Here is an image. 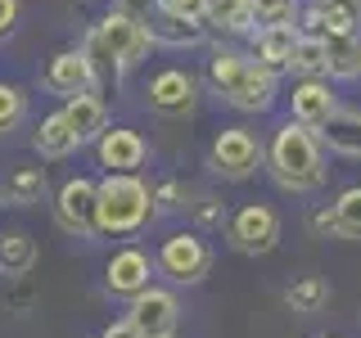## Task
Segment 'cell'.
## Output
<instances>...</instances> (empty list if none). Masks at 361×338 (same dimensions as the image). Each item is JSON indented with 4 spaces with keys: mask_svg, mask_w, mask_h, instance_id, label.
<instances>
[{
    "mask_svg": "<svg viewBox=\"0 0 361 338\" xmlns=\"http://www.w3.org/2000/svg\"><path fill=\"white\" fill-rule=\"evenodd\" d=\"M99 338H145V330L131 320V315H122V320H113V325H109V330L99 334Z\"/></svg>",
    "mask_w": 361,
    "mask_h": 338,
    "instance_id": "836d02e7",
    "label": "cell"
},
{
    "mask_svg": "<svg viewBox=\"0 0 361 338\" xmlns=\"http://www.w3.org/2000/svg\"><path fill=\"white\" fill-rule=\"evenodd\" d=\"M244 63H248V54H240V50H212V59H208V86L217 90V95H226V90L235 86V77L244 73Z\"/></svg>",
    "mask_w": 361,
    "mask_h": 338,
    "instance_id": "484cf974",
    "label": "cell"
},
{
    "mask_svg": "<svg viewBox=\"0 0 361 338\" xmlns=\"http://www.w3.org/2000/svg\"><path fill=\"white\" fill-rule=\"evenodd\" d=\"M298 0H253L257 27H276V23H298Z\"/></svg>",
    "mask_w": 361,
    "mask_h": 338,
    "instance_id": "f546056e",
    "label": "cell"
},
{
    "mask_svg": "<svg viewBox=\"0 0 361 338\" xmlns=\"http://www.w3.org/2000/svg\"><path fill=\"white\" fill-rule=\"evenodd\" d=\"M267 172L280 189H289V194H316V189L330 180L321 131H312L307 122L289 118L267 144Z\"/></svg>",
    "mask_w": 361,
    "mask_h": 338,
    "instance_id": "6da1fadb",
    "label": "cell"
},
{
    "mask_svg": "<svg viewBox=\"0 0 361 338\" xmlns=\"http://www.w3.org/2000/svg\"><path fill=\"white\" fill-rule=\"evenodd\" d=\"M0 208H5V189H0Z\"/></svg>",
    "mask_w": 361,
    "mask_h": 338,
    "instance_id": "74e56055",
    "label": "cell"
},
{
    "mask_svg": "<svg viewBox=\"0 0 361 338\" xmlns=\"http://www.w3.org/2000/svg\"><path fill=\"white\" fill-rule=\"evenodd\" d=\"M208 5L212 0H158V9H167L176 18H190V23H208Z\"/></svg>",
    "mask_w": 361,
    "mask_h": 338,
    "instance_id": "1f68e13d",
    "label": "cell"
},
{
    "mask_svg": "<svg viewBox=\"0 0 361 338\" xmlns=\"http://www.w3.org/2000/svg\"><path fill=\"white\" fill-rule=\"evenodd\" d=\"M95 63H90V54L86 50H59L50 63H45V73H41V86L45 90H54V95H82V90L95 86Z\"/></svg>",
    "mask_w": 361,
    "mask_h": 338,
    "instance_id": "8fae6325",
    "label": "cell"
},
{
    "mask_svg": "<svg viewBox=\"0 0 361 338\" xmlns=\"http://www.w3.org/2000/svg\"><path fill=\"white\" fill-rule=\"evenodd\" d=\"M77 131L68 127V118H63V108L59 113H50V118H41V127L32 131V149H37L41 158H68L77 149Z\"/></svg>",
    "mask_w": 361,
    "mask_h": 338,
    "instance_id": "ac0fdd59",
    "label": "cell"
},
{
    "mask_svg": "<svg viewBox=\"0 0 361 338\" xmlns=\"http://www.w3.org/2000/svg\"><path fill=\"white\" fill-rule=\"evenodd\" d=\"M330 50V82H357L361 77V32H334L325 37Z\"/></svg>",
    "mask_w": 361,
    "mask_h": 338,
    "instance_id": "ffe728a7",
    "label": "cell"
},
{
    "mask_svg": "<svg viewBox=\"0 0 361 338\" xmlns=\"http://www.w3.org/2000/svg\"><path fill=\"white\" fill-rule=\"evenodd\" d=\"M95 149H99V167H109V172H140L145 158H149L145 135L140 131H127V127H109L95 140Z\"/></svg>",
    "mask_w": 361,
    "mask_h": 338,
    "instance_id": "4fadbf2b",
    "label": "cell"
},
{
    "mask_svg": "<svg viewBox=\"0 0 361 338\" xmlns=\"http://www.w3.org/2000/svg\"><path fill=\"white\" fill-rule=\"evenodd\" d=\"M131 320L145 330V338L149 334H172L176 330V320H180V302H176V293H167V289H145V293H135L131 298Z\"/></svg>",
    "mask_w": 361,
    "mask_h": 338,
    "instance_id": "5bb4252c",
    "label": "cell"
},
{
    "mask_svg": "<svg viewBox=\"0 0 361 338\" xmlns=\"http://www.w3.org/2000/svg\"><path fill=\"white\" fill-rule=\"evenodd\" d=\"M23 118H27V95H23L18 86L0 82V135H9L14 127H23Z\"/></svg>",
    "mask_w": 361,
    "mask_h": 338,
    "instance_id": "f1b7e54d",
    "label": "cell"
},
{
    "mask_svg": "<svg viewBox=\"0 0 361 338\" xmlns=\"http://www.w3.org/2000/svg\"><path fill=\"white\" fill-rule=\"evenodd\" d=\"M149 32H154V45H167V50H190V45H203V37H208V23H190V18L167 14V9H154V14H149Z\"/></svg>",
    "mask_w": 361,
    "mask_h": 338,
    "instance_id": "e0dca14e",
    "label": "cell"
},
{
    "mask_svg": "<svg viewBox=\"0 0 361 338\" xmlns=\"http://www.w3.org/2000/svg\"><path fill=\"white\" fill-rule=\"evenodd\" d=\"M325 14V37L334 32H361V0H316Z\"/></svg>",
    "mask_w": 361,
    "mask_h": 338,
    "instance_id": "4316f807",
    "label": "cell"
},
{
    "mask_svg": "<svg viewBox=\"0 0 361 338\" xmlns=\"http://www.w3.org/2000/svg\"><path fill=\"white\" fill-rule=\"evenodd\" d=\"M226 239L248 257L271 253V248L280 244V217L267 208V203H244V208L226 221Z\"/></svg>",
    "mask_w": 361,
    "mask_h": 338,
    "instance_id": "52a82bcc",
    "label": "cell"
},
{
    "mask_svg": "<svg viewBox=\"0 0 361 338\" xmlns=\"http://www.w3.org/2000/svg\"><path fill=\"white\" fill-rule=\"evenodd\" d=\"M154 262L172 284H199V280L212 270V248L203 244L195 230H180V234H167L163 239Z\"/></svg>",
    "mask_w": 361,
    "mask_h": 338,
    "instance_id": "277c9868",
    "label": "cell"
},
{
    "mask_svg": "<svg viewBox=\"0 0 361 338\" xmlns=\"http://www.w3.org/2000/svg\"><path fill=\"white\" fill-rule=\"evenodd\" d=\"M262 158H267V149L257 144V135L248 127H226V131H217V140L208 149V167L226 180H248Z\"/></svg>",
    "mask_w": 361,
    "mask_h": 338,
    "instance_id": "5b68a950",
    "label": "cell"
},
{
    "mask_svg": "<svg viewBox=\"0 0 361 338\" xmlns=\"http://www.w3.org/2000/svg\"><path fill=\"white\" fill-rule=\"evenodd\" d=\"M334 217H338V239L361 244V185L343 189V194L334 199Z\"/></svg>",
    "mask_w": 361,
    "mask_h": 338,
    "instance_id": "83f0119b",
    "label": "cell"
},
{
    "mask_svg": "<svg viewBox=\"0 0 361 338\" xmlns=\"http://www.w3.org/2000/svg\"><path fill=\"white\" fill-rule=\"evenodd\" d=\"M154 266L149 262V253L145 248H118V253L109 257V266H104V289L113 293V298H135V293H145L149 289V280H154Z\"/></svg>",
    "mask_w": 361,
    "mask_h": 338,
    "instance_id": "30bf717a",
    "label": "cell"
},
{
    "mask_svg": "<svg viewBox=\"0 0 361 338\" xmlns=\"http://www.w3.org/2000/svg\"><path fill=\"white\" fill-rule=\"evenodd\" d=\"M41 194H45V167H18V172L5 180V199L18 203V208L41 203Z\"/></svg>",
    "mask_w": 361,
    "mask_h": 338,
    "instance_id": "cb8c5ba5",
    "label": "cell"
},
{
    "mask_svg": "<svg viewBox=\"0 0 361 338\" xmlns=\"http://www.w3.org/2000/svg\"><path fill=\"white\" fill-rule=\"evenodd\" d=\"M289 73H298V77H330V50H325V37H307V32H302Z\"/></svg>",
    "mask_w": 361,
    "mask_h": 338,
    "instance_id": "603a6c76",
    "label": "cell"
},
{
    "mask_svg": "<svg viewBox=\"0 0 361 338\" xmlns=\"http://www.w3.org/2000/svg\"><path fill=\"white\" fill-rule=\"evenodd\" d=\"M195 217H199V225H221L226 212H221L212 199H199V203H195Z\"/></svg>",
    "mask_w": 361,
    "mask_h": 338,
    "instance_id": "e575fe53",
    "label": "cell"
},
{
    "mask_svg": "<svg viewBox=\"0 0 361 338\" xmlns=\"http://www.w3.org/2000/svg\"><path fill=\"white\" fill-rule=\"evenodd\" d=\"M289 108H293L298 122H307L312 131H321L343 104H338L330 77H298V86H293V95H289Z\"/></svg>",
    "mask_w": 361,
    "mask_h": 338,
    "instance_id": "7c38bea8",
    "label": "cell"
},
{
    "mask_svg": "<svg viewBox=\"0 0 361 338\" xmlns=\"http://www.w3.org/2000/svg\"><path fill=\"white\" fill-rule=\"evenodd\" d=\"M285 302L293 311H321L325 302H330V284H325L321 275H302L285 289Z\"/></svg>",
    "mask_w": 361,
    "mask_h": 338,
    "instance_id": "d4e9b609",
    "label": "cell"
},
{
    "mask_svg": "<svg viewBox=\"0 0 361 338\" xmlns=\"http://www.w3.org/2000/svg\"><path fill=\"white\" fill-rule=\"evenodd\" d=\"M185 199H190V189L180 185V180H163V185L154 189V208H158V212H180V208H190Z\"/></svg>",
    "mask_w": 361,
    "mask_h": 338,
    "instance_id": "4dcf8cb0",
    "label": "cell"
},
{
    "mask_svg": "<svg viewBox=\"0 0 361 338\" xmlns=\"http://www.w3.org/2000/svg\"><path fill=\"white\" fill-rule=\"evenodd\" d=\"M154 212H158L154 189L135 172H109L99 180V203H95L99 234H135Z\"/></svg>",
    "mask_w": 361,
    "mask_h": 338,
    "instance_id": "3957f363",
    "label": "cell"
},
{
    "mask_svg": "<svg viewBox=\"0 0 361 338\" xmlns=\"http://www.w3.org/2000/svg\"><path fill=\"white\" fill-rule=\"evenodd\" d=\"M32 266H37V239L23 230L0 234V270L5 275H27Z\"/></svg>",
    "mask_w": 361,
    "mask_h": 338,
    "instance_id": "7402d4cb",
    "label": "cell"
},
{
    "mask_svg": "<svg viewBox=\"0 0 361 338\" xmlns=\"http://www.w3.org/2000/svg\"><path fill=\"white\" fill-rule=\"evenodd\" d=\"M321 140L330 144V154L361 158V108H338L321 127Z\"/></svg>",
    "mask_w": 361,
    "mask_h": 338,
    "instance_id": "d6986e66",
    "label": "cell"
},
{
    "mask_svg": "<svg viewBox=\"0 0 361 338\" xmlns=\"http://www.w3.org/2000/svg\"><path fill=\"white\" fill-rule=\"evenodd\" d=\"M312 230L325 234V239H338V217H334V208H316V212H312Z\"/></svg>",
    "mask_w": 361,
    "mask_h": 338,
    "instance_id": "d6a6232c",
    "label": "cell"
},
{
    "mask_svg": "<svg viewBox=\"0 0 361 338\" xmlns=\"http://www.w3.org/2000/svg\"><path fill=\"white\" fill-rule=\"evenodd\" d=\"M280 73H271L267 63H257V59H248L244 63V73L235 77V86L226 90V104L231 108H240V113H267L271 104L280 99V82H276Z\"/></svg>",
    "mask_w": 361,
    "mask_h": 338,
    "instance_id": "9c48e42d",
    "label": "cell"
},
{
    "mask_svg": "<svg viewBox=\"0 0 361 338\" xmlns=\"http://www.w3.org/2000/svg\"><path fill=\"white\" fill-rule=\"evenodd\" d=\"M208 27L226 32V37H253L257 32L253 0H212L208 5Z\"/></svg>",
    "mask_w": 361,
    "mask_h": 338,
    "instance_id": "44dd1931",
    "label": "cell"
},
{
    "mask_svg": "<svg viewBox=\"0 0 361 338\" xmlns=\"http://www.w3.org/2000/svg\"><path fill=\"white\" fill-rule=\"evenodd\" d=\"M18 23V0H0V37H9Z\"/></svg>",
    "mask_w": 361,
    "mask_h": 338,
    "instance_id": "d590c367",
    "label": "cell"
},
{
    "mask_svg": "<svg viewBox=\"0 0 361 338\" xmlns=\"http://www.w3.org/2000/svg\"><path fill=\"white\" fill-rule=\"evenodd\" d=\"M145 95H149L154 113H163V118H185V113H195V104H199V82L185 68H163V73H154V82H149Z\"/></svg>",
    "mask_w": 361,
    "mask_h": 338,
    "instance_id": "ba28073f",
    "label": "cell"
},
{
    "mask_svg": "<svg viewBox=\"0 0 361 338\" xmlns=\"http://www.w3.org/2000/svg\"><path fill=\"white\" fill-rule=\"evenodd\" d=\"M149 45H154L149 23L135 18V14H127V9H109V14L99 18V27L86 37L82 50L90 54L95 73H99V68H109L113 77H127L131 68H140V63H145Z\"/></svg>",
    "mask_w": 361,
    "mask_h": 338,
    "instance_id": "7a4b0ae2",
    "label": "cell"
},
{
    "mask_svg": "<svg viewBox=\"0 0 361 338\" xmlns=\"http://www.w3.org/2000/svg\"><path fill=\"white\" fill-rule=\"evenodd\" d=\"M149 338H176V334H149Z\"/></svg>",
    "mask_w": 361,
    "mask_h": 338,
    "instance_id": "8d00e7d4",
    "label": "cell"
},
{
    "mask_svg": "<svg viewBox=\"0 0 361 338\" xmlns=\"http://www.w3.org/2000/svg\"><path fill=\"white\" fill-rule=\"evenodd\" d=\"M95 203H99V180L73 176L59 194H54V221H59L68 234H77V239H95L99 234Z\"/></svg>",
    "mask_w": 361,
    "mask_h": 338,
    "instance_id": "8992f818",
    "label": "cell"
},
{
    "mask_svg": "<svg viewBox=\"0 0 361 338\" xmlns=\"http://www.w3.org/2000/svg\"><path fill=\"white\" fill-rule=\"evenodd\" d=\"M63 118H68V127L77 131V140H82V144H95L99 135L109 131V108H104V99L90 95V90H82V95H68Z\"/></svg>",
    "mask_w": 361,
    "mask_h": 338,
    "instance_id": "2e32d148",
    "label": "cell"
},
{
    "mask_svg": "<svg viewBox=\"0 0 361 338\" xmlns=\"http://www.w3.org/2000/svg\"><path fill=\"white\" fill-rule=\"evenodd\" d=\"M302 27L298 23H276V27H257L253 32V59L267 63L271 73H289L293 50H298Z\"/></svg>",
    "mask_w": 361,
    "mask_h": 338,
    "instance_id": "9a60e30c",
    "label": "cell"
}]
</instances>
